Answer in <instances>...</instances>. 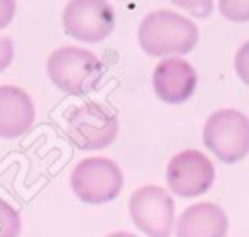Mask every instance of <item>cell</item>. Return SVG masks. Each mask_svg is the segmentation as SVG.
I'll list each match as a JSON object with an SVG mask.
<instances>
[{
	"label": "cell",
	"mask_w": 249,
	"mask_h": 237,
	"mask_svg": "<svg viewBox=\"0 0 249 237\" xmlns=\"http://www.w3.org/2000/svg\"><path fill=\"white\" fill-rule=\"evenodd\" d=\"M138 43L150 56L187 54L198 43V27L179 12L154 10L140 21Z\"/></svg>",
	"instance_id": "1"
},
{
	"label": "cell",
	"mask_w": 249,
	"mask_h": 237,
	"mask_svg": "<svg viewBox=\"0 0 249 237\" xmlns=\"http://www.w3.org/2000/svg\"><path fill=\"white\" fill-rule=\"evenodd\" d=\"M105 66L101 60L82 47H60L47 60L51 82L70 95H86L95 89L103 78Z\"/></svg>",
	"instance_id": "2"
},
{
	"label": "cell",
	"mask_w": 249,
	"mask_h": 237,
	"mask_svg": "<svg viewBox=\"0 0 249 237\" xmlns=\"http://www.w3.org/2000/svg\"><path fill=\"white\" fill-rule=\"evenodd\" d=\"M117 113L97 101L74 107L66 117L68 140L78 150H103L117 138Z\"/></svg>",
	"instance_id": "3"
},
{
	"label": "cell",
	"mask_w": 249,
	"mask_h": 237,
	"mask_svg": "<svg viewBox=\"0 0 249 237\" xmlns=\"http://www.w3.org/2000/svg\"><path fill=\"white\" fill-rule=\"evenodd\" d=\"M202 138L222 163H237L249 153V118L235 109L214 111L204 122Z\"/></svg>",
	"instance_id": "4"
},
{
	"label": "cell",
	"mask_w": 249,
	"mask_h": 237,
	"mask_svg": "<svg viewBox=\"0 0 249 237\" xmlns=\"http://www.w3.org/2000/svg\"><path fill=\"white\" fill-rule=\"evenodd\" d=\"M121 167L107 157H86L72 171V190L86 204H103L113 198L123 188Z\"/></svg>",
	"instance_id": "5"
},
{
	"label": "cell",
	"mask_w": 249,
	"mask_h": 237,
	"mask_svg": "<svg viewBox=\"0 0 249 237\" xmlns=\"http://www.w3.org/2000/svg\"><path fill=\"white\" fill-rule=\"evenodd\" d=\"M134 225L148 237H169L175 221L173 198L158 185L136 188L128 202Z\"/></svg>",
	"instance_id": "6"
},
{
	"label": "cell",
	"mask_w": 249,
	"mask_h": 237,
	"mask_svg": "<svg viewBox=\"0 0 249 237\" xmlns=\"http://www.w3.org/2000/svg\"><path fill=\"white\" fill-rule=\"evenodd\" d=\"M64 31L86 43L103 41L115 27V12L103 0H72L62 14Z\"/></svg>",
	"instance_id": "7"
},
{
	"label": "cell",
	"mask_w": 249,
	"mask_h": 237,
	"mask_svg": "<svg viewBox=\"0 0 249 237\" xmlns=\"http://www.w3.org/2000/svg\"><path fill=\"white\" fill-rule=\"evenodd\" d=\"M167 185L171 192L181 198H195L204 194L214 181L212 161L198 150H185L167 163Z\"/></svg>",
	"instance_id": "8"
},
{
	"label": "cell",
	"mask_w": 249,
	"mask_h": 237,
	"mask_svg": "<svg viewBox=\"0 0 249 237\" xmlns=\"http://www.w3.org/2000/svg\"><path fill=\"white\" fill-rule=\"evenodd\" d=\"M154 91L163 103H185L196 87V72L195 68L177 56H169L158 62L152 76Z\"/></svg>",
	"instance_id": "9"
},
{
	"label": "cell",
	"mask_w": 249,
	"mask_h": 237,
	"mask_svg": "<svg viewBox=\"0 0 249 237\" xmlns=\"http://www.w3.org/2000/svg\"><path fill=\"white\" fill-rule=\"evenodd\" d=\"M35 118L31 97L16 85H0V138L25 134Z\"/></svg>",
	"instance_id": "10"
},
{
	"label": "cell",
	"mask_w": 249,
	"mask_h": 237,
	"mask_svg": "<svg viewBox=\"0 0 249 237\" xmlns=\"http://www.w3.org/2000/svg\"><path fill=\"white\" fill-rule=\"evenodd\" d=\"M175 233L177 237H226L228 216L214 202H198L179 216Z\"/></svg>",
	"instance_id": "11"
},
{
	"label": "cell",
	"mask_w": 249,
	"mask_h": 237,
	"mask_svg": "<svg viewBox=\"0 0 249 237\" xmlns=\"http://www.w3.org/2000/svg\"><path fill=\"white\" fill-rule=\"evenodd\" d=\"M21 229V220L16 208L0 198V237H18Z\"/></svg>",
	"instance_id": "12"
},
{
	"label": "cell",
	"mask_w": 249,
	"mask_h": 237,
	"mask_svg": "<svg viewBox=\"0 0 249 237\" xmlns=\"http://www.w3.org/2000/svg\"><path fill=\"white\" fill-rule=\"evenodd\" d=\"M220 14L228 19L233 21H247L249 19V2H231V0H222L218 2Z\"/></svg>",
	"instance_id": "13"
},
{
	"label": "cell",
	"mask_w": 249,
	"mask_h": 237,
	"mask_svg": "<svg viewBox=\"0 0 249 237\" xmlns=\"http://www.w3.org/2000/svg\"><path fill=\"white\" fill-rule=\"evenodd\" d=\"M233 66H235V72H237V76L241 78V82L249 85V41L243 43V45L237 49Z\"/></svg>",
	"instance_id": "14"
},
{
	"label": "cell",
	"mask_w": 249,
	"mask_h": 237,
	"mask_svg": "<svg viewBox=\"0 0 249 237\" xmlns=\"http://www.w3.org/2000/svg\"><path fill=\"white\" fill-rule=\"evenodd\" d=\"M14 58V43L10 37H0V72H4Z\"/></svg>",
	"instance_id": "15"
},
{
	"label": "cell",
	"mask_w": 249,
	"mask_h": 237,
	"mask_svg": "<svg viewBox=\"0 0 249 237\" xmlns=\"http://www.w3.org/2000/svg\"><path fill=\"white\" fill-rule=\"evenodd\" d=\"M16 14V2L14 0H0V29L6 27Z\"/></svg>",
	"instance_id": "16"
},
{
	"label": "cell",
	"mask_w": 249,
	"mask_h": 237,
	"mask_svg": "<svg viewBox=\"0 0 249 237\" xmlns=\"http://www.w3.org/2000/svg\"><path fill=\"white\" fill-rule=\"evenodd\" d=\"M107 237H136L132 233H124V231H117V233H109Z\"/></svg>",
	"instance_id": "17"
}]
</instances>
